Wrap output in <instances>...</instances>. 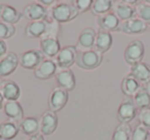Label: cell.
I'll return each mask as SVG.
<instances>
[{
	"mask_svg": "<svg viewBox=\"0 0 150 140\" xmlns=\"http://www.w3.org/2000/svg\"><path fill=\"white\" fill-rule=\"evenodd\" d=\"M23 13L18 11L16 7L9 4H0V20L3 23L15 25L18 24L23 18Z\"/></svg>",
	"mask_w": 150,
	"mask_h": 140,
	"instance_id": "obj_18",
	"label": "cell"
},
{
	"mask_svg": "<svg viewBox=\"0 0 150 140\" xmlns=\"http://www.w3.org/2000/svg\"><path fill=\"white\" fill-rule=\"evenodd\" d=\"M23 16L30 22H50L48 21L50 11H48L47 7L43 6L39 2H32L26 5L23 11Z\"/></svg>",
	"mask_w": 150,
	"mask_h": 140,
	"instance_id": "obj_5",
	"label": "cell"
},
{
	"mask_svg": "<svg viewBox=\"0 0 150 140\" xmlns=\"http://www.w3.org/2000/svg\"><path fill=\"white\" fill-rule=\"evenodd\" d=\"M1 82H2V80H1V77H0V84H1Z\"/></svg>",
	"mask_w": 150,
	"mask_h": 140,
	"instance_id": "obj_40",
	"label": "cell"
},
{
	"mask_svg": "<svg viewBox=\"0 0 150 140\" xmlns=\"http://www.w3.org/2000/svg\"><path fill=\"white\" fill-rule=\"evenodd\" d=\"M150 131L147 130L143 125L139 124L135 127L132 133L131 140H148Z\"/></svg>",
	"mask_w": 150,
	"mask_h": 140,
	"instance_id": "obj_32",
	"label": "cell"
},
{
	"mask_svg": "<svg viewBox=\"0 0 150 140\" xmlns=\"http://www.w3.org/2000/svg\"><path fill=\"white\" fill-rule=\"evenodd\" d=\"M69 100V93L63 89L54 88L48 97V108L54 112H59L67 105Z\"/></svg>",
	"mask_w": 150,
	"mask_h": 140,
	"instance_id": "obj_8",
	"label": "cell"
},
{
	"mask_svg": "<svg viewBox=\"0 0 150 140\" xmlns=\"http://www.w3.org/2000/svg\"><path fill=\"white\" fill-rule=\"evenodd\" d=\"M60 40L56 36H44L40 40V50L47 58H54L61 50Z\"/></svg>",
	"mask_w": 150,
	"mask_h": 140,
	"instance_id": "obj_13",
	"label": "cell"
},
{
	"mask_svg": "<svg viewBox=\"0 0 150 140\" xmlns=\"http://www.w3.org/2000/svg\"><path fill=\"white\" fill-rule=\"evenodd\" d=\"M20 65L19 56L15 52H8L2 59H0V77L11 75Z\"/></svg>",
	"mask_w": 150,
	"mask_h": 140,
	"instance_id": "obj_9",
	"label": "cell"
},
{
	"mask_svg": "<svg viewBox=\"0 0 150 140\" xmlns=\"http://www.w3.org/2000/svg\"><path fill=\"white\" fill-rule=\"evenodd\" d=\"M147 27L148 26L139 18H134V19L121 22L118 31L127 35H140L147 31Z\"/></svg>",
	"mask_w": 150,
	"mask_h": 140,
	"instance_id": "obj_11",
	"label": "cell"
},
{
	"mask_svg": "<svg viewBox=\"0 0 150 140\" xmlns=\"http://www.w3.org/2000/svg\"><path fill=\"white\" fill-rule=\"evenodd\" d=\"M133 129L129 124L120 123L112 133L111 140H131Z\"/></svg>",
	"mask_w": 150,
	"mask_h": 140,
	"instance_id": "obj_29",
	"label": "cell"
},
{
	"mask_svg": "<svg viewBox=\"0 0 150 140\" xmlns=\"http://www.w3.org/2000/svg\"><path fill=\"white\" fill-rule=\"evenodd\" d=\"M54 78H56V82L59 88L67 91L68 93L73 91L76 87L75 74L70 69H62V70L58 71Z\"/></svg>",
	"mask_w": 150,
	"mask_h": 140,
	"instance_id": "obj_14",
	"label": "cell"
},
{
	"mask_svg": "<svg viewBox=\"0 0 150 140\" xmlns=\"http://www.w3.org/2000/svg\"><path fill=\"white\" fill-rule=\"evenodd\" d=\"M7 53V43L4 40H0V59H2Z\"/></svg>",
	"mask_w": 150,
	"mask_h": 140,
	"instance_id": "obj_35",
	"label": "cell"
},
{
	"mask_svg": "<svg viewBox=\"0 0 150 140\" xmlns=\"http://www.w3.org/2000/svg\"><path fill=\"white\" fill-rule=\"evenodd\" d=\"M138 113H139V110L136 107L133 98L125 97L121 101L118 109H117V119L119 121V123L129 124L132 121L135 119Z\"/></svg>",
	"mask_w": 150,
	"mask_h": 140,
	"instance_id": "obj_4",
	"label": "cell"
},
{
	"mask_svg": "<svg viewBox=\"0 0 150 140\" xmlns=\"http://www.w3.org/2000/svg\"><path fill=\"white\" fill-rule=\"evenodd\" d=\"M133 100L139 111L150 108V93L146 87L142 86L139 89V91L133 97Z\"/></svg>",
	"mask_w": 150,
	"mask_h": 140,
	"instance_id": "obj_27",
	"label": "cell"
},
{
	"mask_svg": "<svg viewBox=\"0 0 150 140\" xmlns=\"http://www.w3.org/2000/svg\"><path fill=\"white\" fill-rule=\"evenodd\" d=\"M4 98H3V96L1 95V93H0V110L4 107Z\"/></svg>",
	"mask_w": 150,
	"mask_h": 140,
	"instance_id": "obj_38",
	"label": "cell"
},
{
	"mask_svg": "<svg viewBox=\"0 0 150 140\" xmlns=\"http://www.w3.org/2000/svg\"><path fill=\"white\" fill-rule=\"evenodd\" d=\"M97 37V31L93 28H84L79 33L77 39V48L81 50H92L95 46V41Z\"/></svg>",
	"mask_w": 150,
	"mask_h": 140,
	"instance_id": "obj_19",
	"label": "cell"
},
{
	"mask_svg": "<svg viewBox=\"0 0 150 140\" xmlns=\"http://www.w3.org/2000/svg\"><path fill=\"white\" fill-rule=\"evenodd\" d=\"M94 0H74L72 4L75 6L79 14H83L92 9Z\"/></svg>",
	"mask_w": 150,
	"mask_h": 140,
	"instance_id": "obj_33",
	"label": "cell"
},
{
	"mask_svg": "<svg viewBox=\"0 0 150 140\" xmlns=\"http://www.w3.org/2000/svg\"><path fill=\"white\" fill-rule=\"evenodd\" d=\"M79 13L72 3L61 2L54 5L50 11V17L59 24L69 23L78 17Z\"/></svg>",
	"mask_w": 150,
	"mask_h": 140,
	"instance_id": "obj_1",
	"label": "cell"
},
{
	"mask_svg": "<svg viewBox=\"0 0 150 140\" xmlns=\"http://www.w3.org/2000/svg\"><path fill=\"white\" fill-rule=\"evenodd\" d=\"M58 70L56 62L52 61V59H45L37 68L34 70V76L37 80H47L50 78L54 77Z\"/></svg>",
	"mask_w": 150,
	"mask_h": 140,
	"instance_id": "obj_12",
	"label": "cell"
},
{
	"mask_svg": "<svg viewBox=\"0 0 150 140\" xmlns=\"http://www.w3.org/2000/svg\"><path fill=\"white\" fill-rule=\"evenodd\" d=\"M20 65L24 69L35 70L45 59L40 50H29L22 53L19 56Z\"/></svg>",
	"mask_w": 150,
	"mask_h": 140,
	"instance_id": "obj_7",
	"label": "cell"
},
{
	"mask_svg": "<svg viewBox=\"0 0 150 140\" xmlns=\"http://www.w3.org/2000/svg\"><path fill=\"white\" fill-rule=\"evenodd\" d=\"M138 117H139L140 124L150 131V108L140 110L138 113Z\"/></svg>",
	"mask_w": 150,
	"mask_h": 140,
	"instance_id": "obj_34",
	"label": "cell"
},
{
	"mask_svg": "<svg viewBox=\"0 0 150 140\" xmlns=\"http://www.w3.org/2000/svg\"><path fill=\"white\" fill-rule=\"evenodd\" d=\"M3 110L7 119L13 123H20L24 119V108L18 101H6Z\"/></svg>",
	"mask_w": 150,
	"mask_h": 140,
	"instance_id": "obj_20",
	"label": "cell"
},
{
	"mask_svg": "<svg viewBox=\"0 0 150 140\" xmlns=\"http://www.w3.org/2000/svg\"><path fill=\"white\" fill-rule=\"evenodd\" d=\"M103 62V55L96 50H80L76 57V63L79 68L83 70H94L98 68Z\"/></svg>",
	"mask_w": 150,
	"mask_h": 140,
	"instance_id": "obj_2",
	"label": "cell"
},
{
	"mask_svg": "<svg viewBox=\"0 0 150 140\" xmlns=\"http://www.w3.org/2000/svg\"><path fill=\"white\" fill-rule=\"evenodd\" d=\"M28 140H45V139H44V136L42 135V134L38 133V134H35V135H33V136H30Z\"/></svg>",
	"mask_w": 150,
	"mask_h": 140,
	"instance_id": "obj_36",
	"label": "cell"
},
{
	"mask_svg": "<svg viewBox=\"0 0 150 140\" xmlns=\"http://www.w3.org/2000/svg\"><path fill=\"white\" fill-rule=\"evenodd\" d=\"M137 18L143 21L146 25H150V1L142 2L140 5L136 7Z\"/></svg>",
	"mask_w": 150,
	"mask_h": 140,
	"instance_id": "obj_30",
	"label": "cell"
},
{
	"mask_svg": "<svg viewBox=\"0 0 150 140\" xmlns=\"http://www.w3.org/2000/svg\"><path fill=\"white\" fill-rule=\"evenodd\" d=\"M78 50L76 45H67L61 48L60 53L56 57V64L58 68L69 69L76 63Z\"/></svg>",
	"mask_w": 150,
	"mask_h": 140,
	"instance_id": "obj_6",
	"label": "cell"
},
{
	"mask_svg": "<svg viewBox=\"0 0 150 140\" xmlns=\"http://www.w3.org/2000/svg\"><path fill=\"white\" fill-rule=\"evenodd\" d=\"M112 7L113 1H111V0H94L91 11L93 15L100 17V16L110 13Z\"/></svg>",
	"mask_w": 150,
	"mask_h": 140,
	"instance_id": "obj_28",
	"label": "cell"
},
{
	"mask_svg": "<svg viewBox=\"0 0 150 140\" xmlns=\"http://www.w3.org/2000/svg\"><path fill=\"white\" fill-rule=\"evenodd\" d=\"M120 87H121V92L123 93V95L132 98V97L135 96V94L139 91V89L142 86L135 77H133L131 74H127V75H125L122 78Z\"/></svg>",
	"mask_w": 150,
	"mask_h": 140,
	"instance_id": "obj_25",
	"label": "cell"
},
{
	"mask_svg": "<svg viewBox=\"0 0 150 140\" xmlns=\"http://www.w3.org/2000/svg\"><path fill=\"white\" fill-rule=\"evenodd\" d=\"M20 132L19 124L11 121L0 124V140H13Z\"/></svg>",
	"mask_w": 150,
	"mask_h": 140,
	"instance_id": "obj_26",
	"label": "cell"
},
{
	"mask_svg": "<svg viewBox=\"0 0 150 140\" xmlns=\"http://www.w3.org/2000/svg\"><path fill=\"white\" fill-rule=\"evenodd\" d=\"M52 22H29L26 26L25 34L29 38H42L50 30V26Z\"/></svg>",
	"mask_w": 150,
	"mask_h": 140,
	"instance_id": "obj_16",
	"label": "cell"
},
{
	"mask_svg": "<svg viewBox=\"0 0 150 140\" xmlns=\"http://www.w3.org/2000/svg\"><path fill=\"white\" fill-rule=\"evenodd\" d=\"M120 23V20L112 11L106 14V15L100 16L97 19V25L100 28L101 31L109 32V33L118 31Z\"/></svg>",
	"mask_w": 150,
	"mask_h": 140,
	"instance_id": "obj_15",
	"label": "cell"
},
{
	"mask_svg": "<svg viewBox=\"0 0 150 140\" xmlns=\"http://www.w3.org/2000/svg\"><path fill=\"white\" fill-rule=\"evenodd\" d=\"M16 34L15 25L0 22V40H6L11 38Z\"/></svg>",
	"mask_w": 150,
	"mask_h": 140,
	"instance_id": "obj_31",
	"label": "cell"
},
{
	"mask_svg": "<svg viewBox=\"0 0 150 140\" xmlns=\"http://www.w3.org/2000/svg\"><path fill=\"white\" fill-rule=\"evenodd\" d=\"M59 126V119L56 112L46 110L40 119V132L43 136H48L54 133Z\"/></svg>",
	"mask_w": 150,
	"mask_h": 140,
	"instance_id": "obj_10",
	"label": "cell"
},
{
	"mask_svg": "<svg viewBox=\"0 0 150 140\" xmlns=\"http://www.w3.org/2000/svg\"><path fill=\"white\" fill-rule=\"evenodd\" d=\"M129 74L135 77L141 85H147L150 82V65L142 61L134 66H131V71Z\"/></svg>",
	"mask_w": 150,
	"mask_h": 140,
	"instance_id": "obj_21",
	"label": "cell"
},
{
	"mask_svg": "<svg viewBox=\"0 0 150 140\" xmlns=\"http://www.w3.org/2000/svg\"><path fill=\"white\" fill-rule=\"evenodd\" d=\"M0 93L5 101H18L21 96V88L13 80H2L0 84Z\"/></svg>",
	"mask_w": 150,
	"mask_h": 140,
	"instance_id": "obj_17",
	"label": "cell"
},
{
	"mask_svg": "<svg viewBox=\"0 0 150 140\" xmlns=\"http://www.w3.org/2000/svg\"><path fill=\"white\" fill-rule=\"evenodd\" d=\"M20 131L27 136H33L38 134L40 130V122L34 117H24L19 123Z\"/></svg>",
	"mask_w": 150,
	"mask_h": 140,
	"instance_id": "obj_23",
	"label": "cell"
},
{
	"mask_svg": "<svg viewBox=\"0 0 150 140\" xmlns=\"http://www.w3.org/2000/svg\"><path fill=\"white\" fill-rule=\"evenodd\" d=\"M113 44V37L112 34L105 31H98L97 32L96 41H95L94 50L99 52L100 54H105L111 48Z\"/></svg>",
	"mask_w": 150,
	"mask_h": 140,
	"instance_id": "obj_22",
	"label": "cell"
},
{
	"mask_svg": "<svg viewBox=\"0 0 150 140\" xmlns=\"http://www.w3.org/2000/svg\"><path fill=\"white\" fill-rule=\"evenodd\" d=\"M56 2V1H54V0H40L39 3H41L43 6H50L52 4H54V3Z\"/></svg>",
	"mask_w": 150,
	"mask_h": 140,
	"instance_id": "obj_37",
	"label": "cell"
},
{
	"mask_svg": "<svg viewBox=\"0 0 150 140\" xmlns=\"http://www.w3.org/2000/svg\"><path fill=\"white\" fill-rule=\"evenodd\" d=\"M144 56H145V46L143 42L139 39L132 40L127 45L123 54L125 61L129 66H134L142 62Z\"/></svg>",
	"mask_w": 150,
	"mask_h": 140,
	"instance_id": "obj_3",
	"label": "cell"
},
{
	"mask_svg": "<svg viewBox=\"0 0 150 140\" xmlns=\"http://www.w3.org/2000/svg\"><path fill=\"white\" fill-rule=\"evenodd\" d=\"M148 140H150V133H149V137H148Z\"/></svg>",
	"mask_w": 150,
	"mask_h": 140,
	"instance_id": "obj_39",
	"label": "cell"
},
{
	"mask_svg": "<svg viewBox=\"0 0 150 140\" xmlns=\"http://www.w3.org/2000/svg\"><path fill=\"white\" fill-rule=\"evenodd\" d=\"M114 14L120 20V22H125L127 20L137 18L136 7L131 6L125 1H120L114 6Z\"/></svg>",
	"mask_w": 150,
	"mask_h": 140,
	"instance_id": "obj_24",
	"label": "cell"
}]
</instances>
